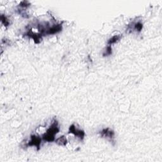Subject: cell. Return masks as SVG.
I'll return each instance as SVG.
<instances>
[{
    "label": "cell",
    "mask_w": 162,
    "mask_h": 162,
    "mask_svg": "<svg viewBox=\"0 0 162 162\" xmlns=\"http://www.w3.org/2000/svg\"><path fill=\"white\" fill-rule=\"evenodd\" d=\"M60 131L58 127V121L56 119L53 120V122L51 124L50 128L46 131V133L43 135V139L47 142H53L55 141V135Z\"/></svg>",
    "instance_id": "cell-1"
},
{
    "label": "cell",
    "mask_w": 162,
    "mask_h": 162,
    "mask_svg": "<svg viewBox=\"0 0 162 162\" xmlns=\"http://www.w3.org/2000/svg\"><path fill=\"white\" fill-rule=\"evenodd\" d=\"M62 30V24L59 23L54 25L51 27H46L44 31L43 36L44 35H52L55 34L56 33H58Z\"/></svg>",
    "instance_id": "cell-2"
},
{
    "label": "cell",
    "mask_w": 162,
    "mask_h": 162,
    "mask_svg": "<svg viewBox=\"0 0 162 162\" xmlns=\"http://www.w3.org/2000/svg\"><path fill=\"white\" fill-rule=\"evenodd\" d=\"M69 134H73L76 137H77L80 140H83L85 136V132L82 130H79V129H76L75 125L74 124L71 125L69 127V131H68Z\"/></svg>",
    "instance_id": "cell-3"
},
{
    "label": "cell",
    "mask_w": 162,
    "mask_h": 162,
    "mask_svg": "<svg viewBox=\"0 0 162 162\" xmlns=\"http://www.w3.org/2000/svg\"><path fill=\"white\" fill-rule=\"evenodd\" d=\"M41 143V137L38 136L32 135L31 137V140L28 143L27 146H34L37 148L38 150H39Z\"/></svg>",
    "instance_id": "cell-4"
},
{
    "label": "cell",
    "mask_w": 162,
    "mask_h": 162,
    "mask_svg": "<svg viewBox=\"0 0 162 162\" xmlns=\"http://www.w3.org/2000/svg\"><path fill=\"white\" fill-rule=\"evenodd\" d=\"M25 35L28 36V37L33 39V40L34 41V43L36 44L40 43V42L41 41V40H42L43 36L40 33H39V34L34 33V32H32L31 30H29V31H28L27 33L25 34Z\"/></svg>",
    "instance_id": "cell-5"
},
{
    "label": "cell",
    "mask_w": 162,
    "mask_h": 162,
    "mask_svg": "<svg viewBox=\"0 0 162 162\" xmlns=\"http://www.w3.org/2000/svg\"><path fill=\"white\" fill-rule=\"evenodd\" d=\"M100 134L103 137H106L108 139H113L115 136V132L112 129L109 128H106L103 129L102 131L100 132Z\"/></svg>",
    "instance_id": "cell-6"
},
{
    "label": "cell",
    "mask_w": 162,
    "mask_h": 162,
    "mask_svg": "<svg viewBox=\"0 0 162 162\" xmlns=\"http://www.w3.org/2000/svg\"><path fill=\"white\" fill-rule=\"evenodd\" d=\"M55 143L57 144H58L59 146H65L67 145L68 141L65 136H62L60 137H58V138L55 139Z\"/></svg>",
    "instance_id": "cell-7"
},
{
    "label": "cell",
    "mask_w": 162,
    "mask_h": 162,
    "mask_svg": "<svg viewBox=\"0 0 162 162\" xmlns=\"http://www.w3.org/2000/svg\"><path fill=\"white\" fill-rule=\"evenodd\" d=\"M121 39V35H115L113 36L112 38L108 41V44L109 46H111L112 44L117 43Z\"/></svg>",
    "instance_id": "cell-8"
},
{
    "label": "cell",
    "mask_w": 162,
    "mask_h": 162,
    "mask_svg": "<svg viewBox=\"0 0 162 162\" xmlns=\"http://www.w3.org/2000/svg\"><path fill=\"white\" fill-rule=\"evenodd\" d=\"M1 20L2 23L3 24L4 26H5V27H8L10 25L9 20L5 15H1Z\"/></svg>",
    "instance_id": "cell-9"
},
{
    "label": "cell",
    "mask_w": 162,
    "mask_h": 162,
    "mask_svg": "<svg viewBox=\"0 0 162 162\" xmlns=\"http://www.w3.org/2000/svg\"><path fill=\"white\" fill-rule=\"evenodd\" d=\"M112 54V48L111 47V46H108L106 48V50L104 51L103 56H109Z\"/></svg>",
    "instance_id": "cell-10"
},
{
    "label": "cell",
    "mask_w": 162,
    "mask_h": 162,
    "mask_svg": "<svg viewBox=\"0 0 162 162\" xmlns=\"http://www.w3.org/2000/svg\"><path fill=\"white\" fill-rule=\"evenodd\" d=\"M143 23L140 22H138L134 24V29L137 31L138 32H141L142 31V29H143Z\"/></svg>",
    "instance_id": "cell-11"
},
{
    "label": "cell",
    "mask_w": 162,
    "mask_h": 162,
    "mask_svg": "<svg viewBox=\"0 0 162 162\" xmlns=\"http://www.w3.org/2000/svg\"><path fill=\"white\" fill-rule=\"evenodd\" d=\"M19 5L20 7L23 8V9H26V8L29 7L31 5V3L27 1H23L22 2H20Z\"/></svg>",
    "instance_id": "cell-12"
}]
</instances>
